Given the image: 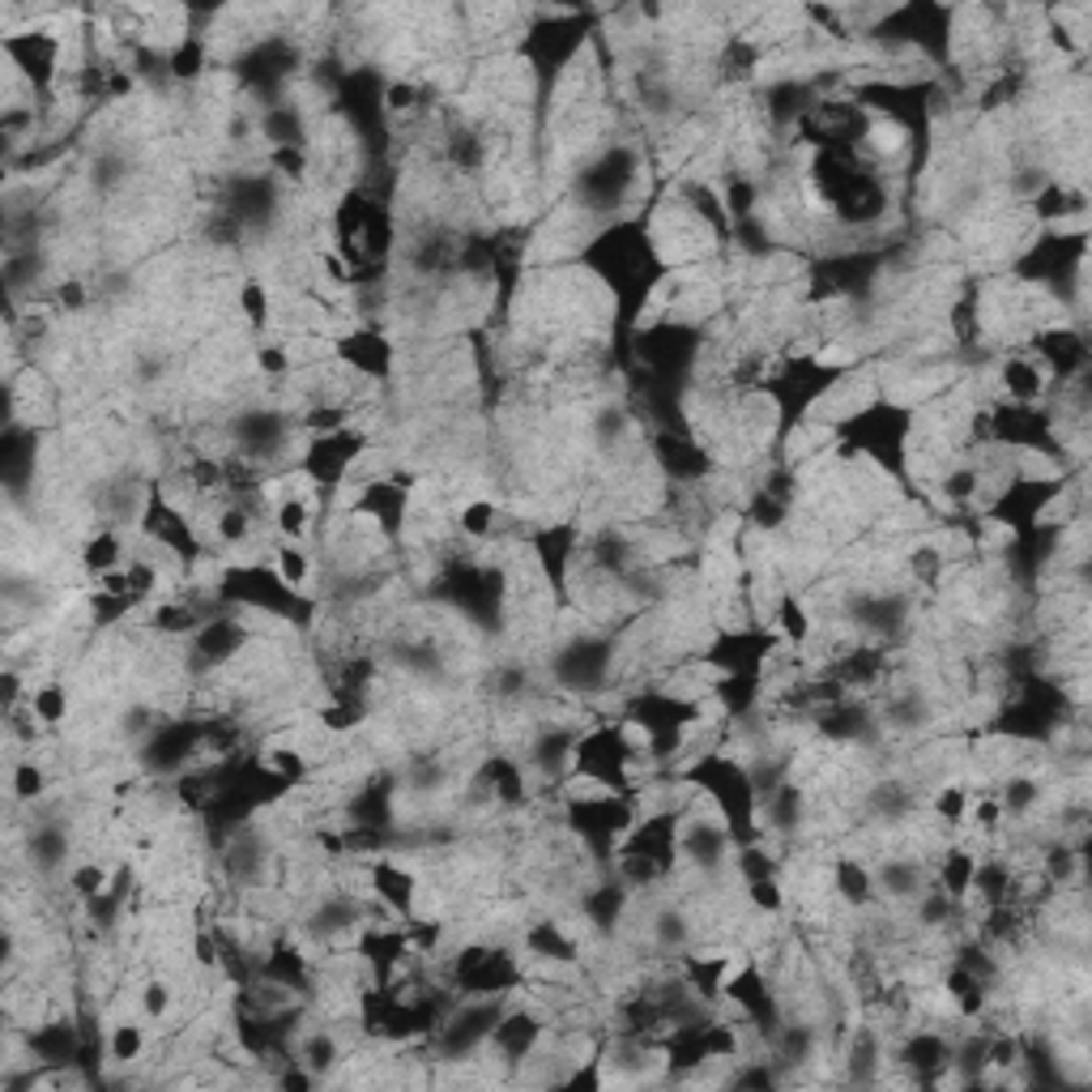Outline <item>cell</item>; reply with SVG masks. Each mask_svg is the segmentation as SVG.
Segmentation results:
<instances>
[{
	"label": "cell",
	"instance_id": "4",
	"mask_svg": "<svg viewBox=\"0 0 1092 1092\" xmlns=\"http://www.w3.org/2000/svg\"><path fill=\"white\" fill-rule=\"evenodd\" d=\"M128 559H124V538L116 525H103V529H95L86 542H82V568L99 581L103 572H112V568H124Z\"/></svg>",
	"mask_w": 1092,
	"mask_h": 1092
},
{
	"label": "cell",
	"instance_id": "8",
	"mask_svg": "<svg viewBox=\"0 0 1092 1092\" xmlns=\"http://www.w3.org/2000/svg\"><path fill=\"white\" fill-rule=\"evenodd\" d=\"M879 883H883L888 896L909 900V896H922L926 870H922V862H913V857H888L883 870H879Z\"/></svg>",
	"mask_w": 1092,
	"mask_h": 1092
},
{
	"label": "cell",
	"instance_id": "13",
	"mask_svg": "<svg viewBox=\"0 0 1092 1092\" xmlns=\"http://www.w3.org/2000/svg\"><path fill=\"white\" fill-rule=\"evenodd\" d=\"M145 1054V1029L137 1024V1020H120V1024H112V1033H108V1059L112 1063H137Z\"/></svg>",
	"mask_w": 1092,
	"mask_h": 1092
},
{
	"label": "cell",
	"instance_id": "22",
	"mask_svg": "<svg viewBox=\"0 0 1092 1092\" xmlns=\"http://www.w3.org/2000/svg\"><path fill=\"white\" fill-rule=\"evenodd\" d=\"M653 939H657L662 948H683V939H687V918H683L679 909H662V913L653 918Z\"/></svg>",
	"mask_w": 1092,
	"mask_h": 1092
},
{
	"label": "cell",
	"instance_id": "5",
	"mask_svg": "<svg viewBox=\"0 0 1092 1092\" xmlns=\"http://www.w3.org/2000/svg\"><path fill=\"white\" fill-rule=\"evenodd\" d=\"M312 521H316V508H312V495H303V491H290L273 504V525L286 542H308Z\"/></svg>",
	"mask_w": 1092,
	"mask_h": 1092
},
{
	"label": "cell",
	"instance_id": "14",
	"mask_svg": "<svg viewBox=\"0 0 1092 1092\" xmlns=\"http://www.w3.org/2000/svg\"><path fill=\"white\" fill-rule=\"evenodd\" d=\"M240 316L247 321V329H269V321H273V299H269V290H265V282H256V278H247L240 286Z\"/></svg>",
	"mask_w": 1092,
	"mask_h": 1092
},
{
	"label": "cell",
	"instance_id": "11",
	"mask_svg": "<svg viewBox=\"0 0 1092 1092\" xmlns=\"http://www.w3.org/2000/svg\"><path fill=\"white\" fill-rule=\"evenodd\" d=\"M973 875H977V857L969 850H948L944 862H939V888L952 896V900H965L973 892Z\"/></svg>",
	"mask_w": 1092,
	"mask_h": 1092
},
{
	"label": "cell",
	"instance_id": "19",
	"mask_svg": "<svg viewBox=\"0 0 1092 1092\" xmlns=\"http://www.w3.org/2000/svg\"><path fill=\"white\" fill-rule=\"evenodd\" d=\"M939 491L952 499V504H969L981 495V470L977 466H952L944 479H939Z\"/></svg>",
	"mask_w": 1092,
	"mask_h": 1092
},
{
	"label": "cell",
	"instance_id": "2",
	"mask_svg": "<svg viewBox=\"0 0 1092 1092\" xmlns=\"http://www.w3.org/2000/svg\"><path fill=\"white\" fill-rule=\"evenodd\" d=\"M371 892H375V900L393 918H410V909H414V875L406 866H397L393 857H380L371 866Z\"/></svg>",
	"mask_w": 1092,
	"mask_h": 1092
},
{
	"label": "cell",
	"instance_id": "21",
	"mask_svg": "<svg viewBox=\"0 0 1092 1092\" xmlns=\"http://www.w3.org/2000/svg\"><path fill=\"white\" fill-rule=\"evenodd\" d=\"M747 900H751V909H760V913H781V909H785V888H781L772 875L747 879Z\"/></svg>",
	"mask_w": 1092,
	"mask_h": 1092
},
{
	"label": "cell",
	"instance_id": "6",
	"mask_svg": "<svg viewBox=\"0 0 1092 1092\" xmlns=\"http://www.w3.org/2000/svg\"><path fill=\"white\" fill-rule=\"evenodd\" d=\"M833 888H837V896L853 905V909H866L870 900H875V879H870V870L857 862V857H837V866H833Z\"/></svg>",
	"mask_w": 1092,
	"mask_h": 1092
},
{
	"label": "cell",
	"instance_id": "24",
	"mask_svg": "<svg viewBox=\"0 0 1092 1092\" xmlns=\"http://www.w3.org/2000/svg\"><path fill=\"white\" fill-rule=\"evenodd\" d=\"M384 108H388L393 116L414 112V108H419V86H414V82H393V86L384 90Z\"/></svg>",
	"mask_w": 1092,
	"mask_h": 1092
},
{
	"label": "cell",
	"instance_id": "18",
	"mask_svg": "<svg viewBox=\"0 0 1092 1092\" xmlns=\"http://www.w3.org/2000/svg\"><path fill=\"white\" fill-rule=\"evenodd\" d=\"M969 785H961V781H948V785H939V794H935V803H931V811H935V820H944V824H965V816H969Z\"/></svg>",
	"mask_w": 1092,
	"mask_h": 1092
},
{
	"label": "cell",
	"instance_id": "16",
	"mask_svg": "<svg viewBox=\"0 0 1092 1092\" xmlns=\"http://www.w3.org/2000/svg\"><path fill=\"white\" fill-rule=\"evenodd\" d=\"M495 521H499V508L491 504V499H470V504H462V512H457V529L466 534V538H474V542H483L495 534Z\"/></svg>",
	"mask_w": 1092,
	"mask_h": 1092
},
{
	"label": "cell",
	"instance_id": "15",
	"mask_svg": "<svg viewBox=\"0 0 1092 1092\" xmlns=\"http://www.w3.org/2000/svg\"><path fill=\"white\" fill-rule=\"evenodd\" d=\"M47 790V772L34 764V760H17L13 772H9V794L13 803H39Z\"/></svg>",
	"mask_w": 1092,
	"mask_h": 1092
},
{
	"label": "cell",
	"instance_id": "9",
	"mask_svg": "<svg viewBox=\"0 0 1092 1092\" xmlns=\"http://www.w3.org/2000/svg\"><path fill=\"white\" fill-rule=\"evenodd\" d=\"M772 623H777V640H781V644H807L811 632H816L811 614H807V607H803L794 594H781V598H777Z\"/></svg>",
	"mask_w": 1092,
	"mask_h": 1092
},
{
	"label": "cell",
	"instance_id": "10",
	"mask_svg": "<svg viewBox=\"0 0 1092 1092\" xmlns=\"http://www.w3.org/2000/svg\"><path fill=\"white\" fill-rule=\"evenodd\" d=\"M525 944H529L534 956H542V961H551V965H572V961H577V944L559 931V922H538V926L525 935Z\"/></svg>",
	"mask_w": 1092,
	"mask_h": 1092
},
{
	"label": "cell",
	"instance_id": "12",
	"mask_svg": "<svg viewBox=\"0 0 1092 1092\" xmlns=\"http://www.w3.org/2000/svg\"><path fill=\"white\" fill-rule=\"evenodd\" d=\"M26 705H30V713L43 722V726H60L65 718H69V692L60 687V683H30V692H26Z\"/></svg>",
	"mask_w": 1092,
	"mask_h": 1092
},
{
	"label": "cell",
	"instance_id": "1",
	"mask_svg": "<svg viewBox=\"0 0 1092 1092\" xmlns=\"http://www.w3.org/2000/svg\"><path fill=\"white\" fill-rule=\"evenodd\" d=\"M998 384H1003V397L1011 406H1037L1050 388V371L1033 355H1011V359L998 364Z\"/></svg>",
	"mask_w": 1092,
	"mask_h": 1092
},
{
	"label": "cell",
	"instance_id": "25",
	"mask_svg": "<svg viewBox=\"0 0 1092 1092\" xmlns=\"http://www.w3.org/2000/svg\"><path fill=\"white\" fill-rule=\"evenodd\" d=\"M56 299H60V308H69V312H82V308H86V286H82V282H60V286H56Z\"/></svg>",
	"mask_w": 1092,
	"mask_h": 1092
},
{
	"label": "cell",
	"instance_id": "7",
	"mask_svg": "<svg viewBox=\"0 0 1092 1092\" xmlns=\"http://www.w3.org/2000/svg\"><path fill=\"white\" fill-rule=\"evenodd\" d=\"M338 1059H342V1046H338V1037L334 1033H325V1029H316V1033H308V1037H299V1067L303 1072H312L316 1080L321 1076H329L334 1067H338Z\"/></svg>",
	"mask_w": 1092,
	"mask_h": 1092
},
{
	"label": "cell",
	"instance_id": "3",
	"mask_svg": "<svg viewBox=\"0 0 1092 1092\" xmlns=\"http://www.w3.org/2000/svg\"><path fill=\"white\" fill-rule=\"evenodd\" d=\"M269 568L278 572V581L286 585V590H295V594H308V585H312V572H316V564H312V551L303 547V542H278L273 547V559H269Z\"/></svg>",
	"mask_w": 1092,
	"mask_h": 1092
},
{
	"label": "cell",
	"instance_id": "20",
	"mask_svg": "<svg viewBox=\"0 0 1092 1092\" xmlns=\"http://www.w3.org/2000/svg\"><path fill=\"white\" fill-rule=\"evenodd\" d=\"M137 998H141V1011H145V1020H167L171 1016V1007H175V985H167V981H145L141 990H137Z\"/></svg>",
	"mask_w": 1092,
	"mask_h": 1092
},
{
	"label": "cell",
	"instance_id": "17",
	"mask_svg": "<svg viewBox=\"0 0 1092 1092\" xmlns=\"http://www.w3.org/2000/svg\"><path fill=\"white\" fill-rule=\"evenodd\" d=\"M69 888H73V896L77 900H95V896H103L108 888H112V875H108V866L103 862H77L73 870H69Z\"/></svg>",
	"mask_w": 1092,
	"mask_h": 1092
},
{
	"label": "cell",
	"instance_id": "23",
	"mask_svg": "<svg viewBox=\"0 0 1092 1092\" xmlns=\"http://www.w3.org/2000/svg\"><path fill=\"white\" fill-rule=\"evenodd\" d=\"M256 367H260V375L282 380V375L295 371V355H290L282 342H273V346H260V351H256Z\"/></svg>",
	"mask_w": 1092,
	"mask_h": 1092
}]
</instances>
